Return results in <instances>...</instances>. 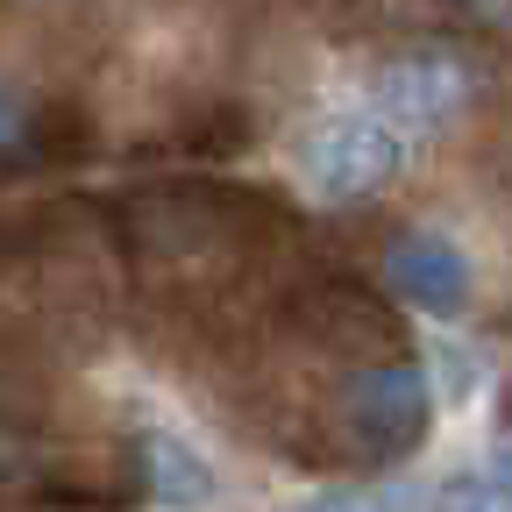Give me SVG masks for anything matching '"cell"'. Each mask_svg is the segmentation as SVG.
<instances>
[{"instance_id": "cell-1", "label": "cell", "mask_w": 512, "mask_h": 512, "mask_svg": "<svg viewBox=\"0 0 512 512\" xmlns=\"http://www.w3.org/2000/svg\"><path fill=\"white\" fill-rule=\"evenodd\" d=\"M427 413H434V399H427V370H420L413 349L356 363L342 377L328 420L306 434L299 456L306 463H342V470H392L427 441Z\"/></svg>"}, {"instance_id": "cell-2", "label": "cell", "mask_w": 512, "mask_h": 512, "mask_svg": "<svg viewBox=\"0 0 512 512\" xmlns=\"http://www.w3.org/2000/svg\"><path fill=\"white\" fill-rule=\"evenodd\" d=\"M399 150L406 143L370 107H335L328 121L306 128L299 171H306V185L320 192V200H363V192H377L384 178L399 171Z\"/></svg>"}, {"instance_id": "cell-4", "label": "cell", "mask_w": 512, "mask_h": 512, "mask_svg": "<svg viewBox=\"0 0 512 512\" xmlns=\"http://www.w3.org/2000/svg\"><path fill=\"white\" fill-rule=\"evenodd\" d=\"M384 278H392L399 299H413L420 313H441V320H456L470 306V264L434 228H399L392 249H384Z\"/></svg>"}, {"instance_id": "cell-7", "label": "cell", "mask_w": 512, "mask_h": 512, "mask_svg": "<svg viewBox=\"0 0 512 512\" xmlns=\"http://www.w3.org/2000/svg\"><path fill=\"white\" fill-rule=\"evenodd\" d=\"M292 512H384V505H370L363 491H328V498H306V505H292Z\"/></svg>"}, {"instance_id": "cell-3", "label": "cell", "mask_w": 512, "mask_h": 512, "mask_svg": "<svg viewBox=\"0 0 512 512\" xmlns=\"http://www.w3.org/2000/svg\"><path fill=\"white\" fill-rule=\"evenodd\" d=\"M456 107H463V64L441 57V50H406L399 64L377 72V107L370 114L392 128L399 143H406V128H413V136L441 128Z\"/></svg>"}, {"instance_id": "cell-5", "label": "cell", "mask_w": 512, "mask_h": 512, "mask_svg": "<svg viewBox=\"0 0 512 512\" xmlns=\"http://www.w3.org/2000/svg\"><path fill=\"white\" fill-rule=\"evenodd\" d=\"M128 456H136V477H143V505H207L214 498V463L200 448H185L171 427H136Z\"/></svg>"}, {"instance_id": "cell-6", "label": "cell", "mask_w": 512, "mask_h": 512, "mask_svg": "<svg viewBox=\"0 0 512 512\" xmlns=\"http://www.w3.org/2000/svg\"><path fill=\"white\" fill-rule=\"evenodd\" d=\"M434 512H505V456H491L484 477H456Z\"/></svg>"}]
</instances>
